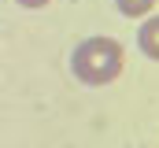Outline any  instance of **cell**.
I'll return each instance as SVG.
<instances>
[{
    "mask_svg": "<svg viewBox=\"0 0 159 148\" xmlns=\"http://www.w3.org/2000/svg\"><path fill=\"white\" fill-rule=\"evenodd\" d=\"M137 48H141L148 59L159 63V15H148V19L141 22V30H137Z\"/></svg>",
    "mask_w": 159,
    "mask_h": 148,
    "instance_id": "7a4b0ae2",
    "label": "cell"
},
{
    "mask_svg": "<svg viewBox=\"0 0 159 148\" xmlns=\"http://www.w3.org/2000/svg\"><path fill=\"white\" fill-rule=\"evenodd\" d=\"M15 4H22V7H44L48 0H15Z\"/></svg>",
    "mask_w": 159,
    "mask_h": 148,
    "instance_id": "277c9868",
    "label": "cell"
},
{
    "mask_svg": "<svg viewBox=\"0 0 159 148\" xmlns=\"http://www.w3.org/2000/svg\"><path fill=\"white\" fill-rule=\"evenodd\" d=\"M115 7L126 19H148V11L156 7V0H115Z\"/></svg>",
    "mask_w": 159,
    "mask_h": 148,
    "instance_id": "3957f363",
    "label": "cell"
},
{
    "mask_svg": "<svg viewBox=\"0 0 159 148\" xmlns=\"http://www.w3.org/2000/svg\"><path fill=\"white\" fill-rule=\"evenodd\" d=\"M122 44L115 37H89L70 52V74L81 85H111L122 74Z\"/></svg>",
    "mask_w": 159,
    "mask_h": 148,
    "instance_id": "6da1fadb",
    "label": "cell"
}]
</instances>
